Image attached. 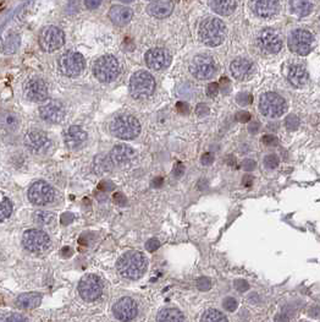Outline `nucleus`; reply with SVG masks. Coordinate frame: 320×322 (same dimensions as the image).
Segmentation results:
<instances>
[{
    "label": "nucleus",
    "instance_id": "f257e3e1",
    "mask_svg": "<svg viewBox=\"0 0 320 322\" xmlns=\"http://www.w3.org/2000/svg\"><path fill=\"white\" fill-rule=\"evenodd\" d=\"M148 261L140 251H129L116 262L119 273L127 280H138L147 271Z\"/></svg>",
    "mask_w": 320,
    "mask_h": 322
},
{
    "label": "nucleus",
    "instance_id": "f03ea898",
    "mask_svg": "<svg viewBox=\"0 0 320 322\" xmlns=\"http://www.w3.org/2000/svg\"><path fill=\"white\" fill-rule=\"evenodd\" d=\"M198 36L208 47H218L226 37V26L218 17H207L200 22Z\"/></svg>",
    "mask_w": 320,
    "mask_h": 322
},
{
    "label": "nucleus",
    "instance_id": "7ed1b4c3",
    "mask_svg": "<svg viewBox=\"0 0 320 322\" xmlns=\"http://www.w3.org/2000/svg\"><path fill=\"white\" fill-rule=\"evenodd\" d=\"M110 131L121 140H134L140 135L141 124L134 115H119L111 121Z\"/></svg>",
    "mask_w": 320,
    "mask_h": 322
},
{
    "label": "nucleus",
    "instance_id": "20e7f679",
    "mask_svg": "<svg viewBox=\"0 0 320 322\" xmlns=\"http://www.w3.org/2000/svg\"><path fill=\"white\" fill-rule=\"evenodd\" d=\"M156 90V80L147 71H136L130 80V93L135 99L149 98Z\"/></svg>",
    "mask_w": 320,
    "mask_h": 322
},
{
    "label": "nucleus",
    "instance_id": "39448f33",
    "mask_svg": "<svg viewBox=\"0 0 320 322\" xmlns=\"http://www.w3.org/2000/svg\"><path fill=\"white\" fill-rule=\"evenodd\" d=\"M93 74L100 82H113L120 74V65L114 55H103L94 61Z\"/></svg>",
    "mask_w": 320,
    "mask_h": 322
},
{
    "label": "nucleus",
    "instance_id": "423d86ee",
    "mask_svg": "<svg viewBox=\"0 0 320 322\" xmlns=\"http://www.w3.org/2000/svg\"><path fill=\"white\" fill-rule=\"evenodd\" d=\"M287 109L286 101L275 92H267L259 99V110L268 118H280Z\"/></svg>",
    "mask_w": 320,
    "mask_h": 322
},
{
    "label": "nucleus",
    "instance_id": "0eeeda50",
    "mask_svg": "<svg viewBox=\"0 0 320 322\" xmlns=\"http://www.w3.org/2000/svg\"><path fill=\"white\" fill-rule=\"evenodd\" d=\"M59 69L67 77H77L85 70L86 61L82 54L77 52H66L59 58Z\"/></svg>",
    "mask_w": 320,
    "mask_h": 322
},
{
    "label": "nucleus",
    "instance_id": "6e6552de",
    "mask_svg": "<svg viewBox=\"0 0 320 322\" xmlns=\"http://www.w3.org/2000/svg\"><path fill=\"white\" fill-rule=\"evenodd\" d=\"M38 42L44 52H56L65 44V33L59 27L47 26L40 32Z\"/></svg>",
    "mask_w": 320,
    "mask_h": 322
},
{
    "label": "nucleus",
    "instance_id": "1a4fd4ad",
    "mask_svg": "<svg viewBox=\"0 0 320 322\" xmlns=\"http://www.w3.org/2000/svg\"><path fill=\"white\" fill-rule=\"evenodd\" d=\"M313 42V34L303 28L295 29L289 36V48L298 55H307L311 53Z\"/></svg>",
    "mask_w": 320,
    "mask_h": 322
},
{
    "label": "nucleus",
    "instance_id": "9d476101",
    "mask_svg": "<svg viewBox=\"0 0 320 322\" xmlns=\"http://www.w3.org/2000/svg\"><path fill=\"white\" fill-rule=\"evenodd\" d=\"M189 71H191L192 76L198 80H208L215 74V61L207 54H199V55L194 56L192 60L189 65Z\"/></svg>",
    "mask_w": 320,
    "mask_h": 322
},
{
    "label": "nucleus",
    "instance_id": "9b49d317",
    "mask_svg": "<svg viewBox=\"0 0 320 322\" xmlns=\"http://www.w3.org/2000/svg\"><path fill=\"white\" fill-rule=\"evenodd\" d=\"M55 199V191L48 183L38 180L28 189V200L37 206H44Z\"/></svg>",
    "mask_w": 320,
    "mask_h": 322
},
{
    "label": "nucleus",
    "instance_id": "f8f14e48",
    "mask_svg": "<svg viewBox=\"0 0 320 322\" xmlns=\"http://www.w3.org/2000/svg\"><path fill=\"white\" fill-rule=\"evenodd\" d=\"M26 147L36 155H44L51 148V140L42 130H31L25 136Z\"/></svg>",
    "mask_w": 320,
    "mask_h": 322
},
{
    "label": "nucleus",
    "instance_id": "ddd939ff",
    "mask_svg": "<svg viewBox=\"0 0 320 322\" xmlns=\"http://www.w3.org/2000/svg\"><path fill=\"white\" fill-rule=\"evenodd\" d=\"M78 293L86 302H94L103 293V283L99 277L94 275H87L78 283Z\"/></svg>",
    "mask_w": 320,
    "mask_h": 322
},
{
    "label": "nucleus",
    "instance_id": "4468645a",
    "mask_svg": "<svg viewBox=\"0 0 320 322\" xmlns=\"http://www.w3.org/2000/svg\"><path fill=\"white\" fill-rule=\"evenodd\" d=\"M22 243L23 246L31 253H40L49 246L50 239L45 232L39 229H29L23 234Z\"/></svg>",
    "mask_w": 320,
    "mask_h": 322
},
{
    "label": "nucleus",
    "instance_id": "2eb2a0df",
    "mask_svg": "<svg viewBox=\"0 0 320 322\" xmlns=\"http://www.w3.org/2000/svg\"><path fill=\"white\" fill-rule=\"evenodd\" d=\"M23 94L29 102H34V103L44 102L48 98L47 83L39 77L29 78L23 85Z\"/></svg>",
    "mask_w": 320,
    "mask_h": 322
},
{
    "label": "nucleus",
    "instance_id": "dca6fc26",
    "mask_svg": "<svg viewBox=\"0 0 320 322\" xmlns=\"http://www.w3.org/2000/svg\"><path fill=\"white\" fill-rule=\"evenodd\" d=\"M39 114L40 118L47 123L59 124L64 120L65 115H66V109H65V105L62 104V102L53 99V101L40 105Z\"/></svg>",
    "mask_w": 320,
    "mask_h": 322
},
{
    "label": "nucleus",
    "instance_id": "f3484780",
    "mask_svg": "<svg viewBox=\"0 0 320 322\" xmlns=\"http://www.w3.org/2000/svg\"><path fill=\"white\" fill-rule=\"evenodd\" d=\"M113 314L119 321L127 322L131 321L137 316L138 308L131 298H121L120 300L115 303L113 308Z\"/></svg>",
    "mask_w": 320,
    "mask_h": 322
},
{
    "label": "nucleus",
    "instance_id": "a211bd4d",
    "mask_svg": "<svg viewBox=\"0 0 320 322\" xmlns=\"http://www.w3.org/2000/svg\"><path fill=\"white\" fill-rule=\"evenodd\" d=\"M258 44L267 53L275 54L280 52L281 48H283V40H281L280 34L275 29L267 28L263 29L259 33Z\"/></svg>",
    "mask_w": 320,
    "mask_h": 322
},
{
    "label": "nucleus",
    "instance_id": "6ab92c4d",
    "mask_svg": "<svg viewBox=\"0 0 320 322\" xmlns=\"http://www.w3.org/2000/svg\"><path fill=\"white\" fill-rule=\"evenodd\" d=\"M146 63L151 69L162 70L171 63V54L165 48H152L146 53Z\"/></svg>",
    "mask_w": 320,
    "mask_h": 322
},
{
    "label": "nucleus",
    "instance_id": "aec40b11",
    "mask_svg": "<svg viewBox=\"0 0 320 322\" xmlns=\"http://www.w3.org/2000/svg\"><path fill=\"white\" fill-rule=\"evenodd\" d=\"M249 6L257 16L263 18H269L278 13L280 1L279 0H251Z\"/></svg>",
    "mask_w": 320,
    "mask_h": 322
},
{
    "label": "nucleus",
    "instance_id": "412c9836",
    "mask_svg": "<svg viewBox=\"0 0 320 322\" xmlns=\"http://www.w3.org/2000/svg\"><path fill=\"white\" fill-rule=\"evenodd\" d=\"M64 140L70 150H78L87 141V132L81 126L72 125L65 132Z\"/></svg>",
    "mask_w": 320,
    "mask_h": 322
},
{
    "label": "nucleus",
    "instance_id": "4be33fe9",
    "mask_svg": "<svg viewBox=\"0 0 320 322\" xmlns=\"http://www.w3.org/2000/svg\"><path fill=\"white\" fill-rule=\"evenodd\" d=\"M135 150L127 145H118L110 151L109 159L113 166H124L134 159Z\"/></svg>",
    "mask_w": 320,
    "mask_h": 322
},
{
    "label": "nucleus",
    "instance_id": "5701e85b",
    "mask_svg": "<svg viewBox=\"0 0 320 322\" xmlns=\"http://www.w3.org/2000/svg\"><path fill=\"white\" fill-rule=\"evenodd\" d=\"M172 0H154L147 6V12L156 18L169 17L173 11Z\"/></svg>",
    "mask_w": 320,
    "mask_h": 322
},
{
    "label": "nucleus",
    "instance_id": "b1692460",
    "mask_svg": "<svg viewBox=\"0 0 320 322\" xmlns=\"http://www.w3.org/2000/svg\"><path fill=\"white\" fill-rule=\"evenodd\" d=\"M253 64L246 58H237L230 64V71L236 80H245L251 75Z\"/></svg>",
    "mask_w": 320,
    "mask_h": 322
},
{
    "label": "nucleus",
    "instance_id": "393cba45",
    "mask_svg": "<svg viewBox=\"0 0 320 322\" xmlns=\"http://www.w3.org/2000/svg\"><path fill=\"white\" fill-rule=\"evenodd\" d=\"M287 78H289L290 83L295 87H305L309 81V75L306 70L305 66L302 65H291L289 69V74H287Z\"/></svg>",
    "mask_w": 320,
    "mask_h": 322
},
{
    "label": "nucleus",
    "instance_id": "a878e982",
    "mask_svg": "<svg viewBox=\"0 0 320 322\" xmlns=\"http://www.w3.org/2000/svg\"><path fill=\"white\" fill-rule=\"evenodd\" d=\"M109 17L114 25L125 26L132 20V17H134V11H132L131 7L115 5V6H113L110 9Z\"/></svg>",
    "mask_w": 320,
    "mask_h": 322
},
{
    "label": "nucleus",
    "instance_id": "bb28decb",
    "mask_svg": "<svg viewBox=\"0 0 320 322\" xmlns=\"http://www.w3.org/2000/svg\"><path fill=\"white\" fill-rule=\"evenodd\" d=\"M20 125V119L12 112H0V131L15 132Z\"/></svg>",
    "mask_w": 320,
    "mask_h": 322
},
{
    "label": "nucleus",
    "instance_id": "cd10ccee",
    "mask_svg": "<svg viewBox=\"0 0 320 322\" xmlns=\"http://www.w3.org/2000/svg\"><path fill=\"white\" fill-rule=\"evenodd\" d=\"M42 303V296L39 293H25L21 294L16 300V305L20 309L31 310L36 309Z\"/></svg>",
    "mask_w": 320,
    "mask_h": 322
},
{
    "label": "nucleus",
    "instance_id": "c85d7f7f",
    "mask_svg": "<svg viewBox=\"0 0 320 322\" xmlns=\"http://www.w3.org/2000/svg\"><path fill=\"white\" fill-rule=\"evenodd\" d=\"M209 6L220 16H229L235 11L236 0H209Z\"/></svg>",
    "mask_w": 320,
    "mask_h": 322
},
{
    "label": "nucleus",
    "instance_id": "c756f323",
    "mask_svg": "<svg viewBox=\"0 0 320 322\" xmlns=\"http://www.w3.org/2000/svg\"><path fill=\"white\" fill-rule=\"evenodd\" d=\"M290 7L298 17L308 16L313 10V5L309 0H290Z\"/></svg>",
    "mask_w": 320,
    "mask_h": 322
},
{
    "label": "nucleus",
    "instance_id": "7c9ffc66",
    "mask_svg": "<svg viewBox=\"0 0 320 322\" xmlns=\"http://www.w3.org/2000/svg\"><path fill=\"white\" fill-rule=\"evenodd\" d=\"M157 322H183V315L180 310L166 308L159 311Z\"/></svg>",
    "mask_w": 320,
    "mask_h": 322
},
{
    "label": "nucleus",
    "instance_id": "2f4dec72",
    "mask_svg": "<svg viewBox=\"0 0 320 322\" xmlns=\"http://www.w3.org/2000/svg\"><path fill=\"white\" fill-rule=\"evenodd\" d=\"M33 219L37 224L43 227H49L55 222V215L48 211H37L34 212Z\"/></svg>",
    "mask_w": 320,
    "mask_h": 322
},
{
    "label": "nucleus",
    "instance_id": "473e14b6",
    "mask_svg": "<svg viewBox=\"0 0 320 322\" xmlns=\"http://www.w3.org/2000/svg\"><path fill=\"white\" fill-rule=\"evenodd\" d=\"M12 212V204L5 195L0 194V222L10 217Z\"/></svg>",
    "mask_w": 320,
    "mask_h": 322
},
{
    "label": "nucleus",
    "instance_id": "72a5a7b5",
    "mask_svg": "<svg viewBox=\"0 0 320 322\" xmlns=\"http://www.w3.org/2000/svg\"><path fill=\"white\" fill-rule=\"evenodd\" d=\"M94 170H96L98 174H103L105 172H109L113 167L111 164L109 156H98L96 159H94Z\"/></svg>",
    "mask_w": 320,
    "mask_h": 322
},
{
    "label": "nucleus",
    "instance_id": "f704fd0d",
    "mask_svg": "<svg viewBox=\"0 0 320 322\" xmlns=\"http://www.w3.org/2000/svg\"><path fill=\"white\" fill-rule=\"evenodd\" d=\"M200 322H229V321H227L226 316L222 315L220 311L215 309H209L203 314Z\"/></svg>",
    "mask_w": 320,
    "mask_h": 322
},
{
    "label": "nucleus",
    "instance_id": "c9c22d12",
    "mask_svg": "<svg viewBox=\"0 0 320 322\" xmlns=\"http://www.w3.org/2000/svg\"><path fill=\"white\" fill-rule=\"evenodd\" d=\"M285 125H286V128L289 130L295 131V130L300 128V118L295 114H290L285 119Z\"/></svg>",
    "mask_w": 320,
    "mask_h": 322
},
{
    "label": "nucleus",
    "instance_id": "e433bc0d",
    "mask_svg": "<svg viewBox=\"0 0 320 322\" xmlns=\"http://www.w3.org/2000/svg\"><path fill=\"white\" fill-rule=\"evenodd\" d=\"M236 102H237L240 105H249L252 102H253V97H252L251 93L242 92V93L237 94V97H236Z\"/></svg>",
    "mask_w": 320,
    "mask_h": 322
},
{
    "label": "nucleus",
    "instance_id": "4c0bfd02",
    "mask_svg": "<svg viewBox=\"0 0 320 322\" xmlns=\"http://www.w3.org/2000/svg\"><path fill=\"white\" fill-rule=\"evenodd\" d=\"M264 166L268 169H275L279 166V157L276 155H268L264 158Z\"/></svg>",
    "mask_w": 320,
    "mask_h": 322
},
{
    "label": "nucleus",
    "instance_id": "58836bf2",
    "mask_svg": "<svg viewBox=\"0 0 320 322\" xmlns=\"http://www.w3.org/2000/svg\"><path fill=\"white\" fill-rule=\"evenodd\" d=\"M197 288L202 292H207L211 288V281L208 277H200L197 280Z\"/></svg>",
    "mask_w": 320,
    "mask_h": 322
},
{
    "label": "nucleus",
    "instance_id": "ea45409f",
    "mask_svg": "<svg viewBox=\"0 0 320 322\" xmlns=\"http://www.w3.org/2000/svg\"><path fill=\"white\" fill-rule=\"evenodd\" d=\"M237 305L238 304H237V302H236L235 298H231V297L226 298V299L222 302V307H224V309L230 311V313H232V311H235L236 309H237Z\"/></svg>",
    "mask_w": 320,
    "mask_h": 322
},
{
    "label": "nucleus",
    "instance_id": "a19ab883",
    "mask_svg": "<svg viewBox=\"0 0 320 322\" xmlns=\"http://www.w3.org/2000/svg\"><path fill=\"white\" fill-rule=\"evenodd\" d=\"M160 248V243L158 239L153 238V239H149L147 243H146V249L149 251V253H153V251L158 250Z\"/></svg>",
    "mask_w": 320,
    "mask_h": 322
},
{
    "label": "nucleus",
    "instance_id": "79ce46f5",
    "mask_svg": "<svg viewBox=\"0 0 320 322\" xmlns=\"http://www.w3.org/2000/svg\"><path fill=\"white\" fill-rule=\"evenodd\" d=\"M262 142L267 146H278L279 145V139L274 135H265L263 136Z\"/></svg>",
    "mask_w": 320,
    "mask_h": 322
},
{
    "label": "nucleus",
    "instance_id": "37998d69",
    "mask_svg": "<svg viewBox=\"0 0 320 322\" xmlns=\"http://www.w3.org/2000/svg\"><path fill=\"white\" fill-rule=\"evenodd\" d=\"M183 173H185V167H183V164L181 163V162H177V163L175 164V167H173V169H172L173 177L180 178V177H182Z\"/></svg>",
    "mask_w": 320,
    "mask_h": 322
},
{
    "label": "nucleus",
    "instance_id": "c03bdc74",
    "mask_svg": "<svg viewBox=\"0 0 320 322\" xmlns=\"http://www.w3.org/2000/svg\"><path fill=\"white\" fill-rule=\"evenodd\" d=\"M235 287H236V289H237L238 292H241V293H243V292L248 291V289H249L248 283H247L245 280H236L235 281Z\"/></svg>",
    "mask_w": 320,
    "mask_h": 322
},
{
    "label": "nucleus",
    "instance_id": "a18cd8bd",
    "mask_svg": "<svg viewBox=\"0 0 320 322\" xmlns=\"http://www.w3.org/2000/svg\"><path fill=\"white\" fill-rule=\"evenodd\" d=\"M219 93V85L216 82H211L210 85H208L207 94L209 97H215Z\"/></svg>",
    "mask_w": 320,
    "mask_h": 322
},
{
    "label": "nucleus",
    "instance_id": "49530a36",
    "mask_svg": "<svg viewBox=\"0 0 320 322\" xmlns=\"http://www.w3.org/2000/svg\"><path fill=\"white\" fill-rule=\"evenodd\" d=\"M241 166H242L243 169L247 170V172H252V170L256 169L257 163L253 161V159H245V161L242 162V164H241Z\"/></svg>",
    "mask_w": 320,
    "mask_h": 322
},
{
    "label": "nucleus",
    "instance_id": "de8ad7c7",
    "mask_svg": "<svg viewBox=\"0 0 320 322\" xmlns=\"http://www.w3.org/2000/svg\"><path fill=\"white\" fill-rule=\"evenodd\" d=\"M236 120L240 123H248L251 120V113L248 112H238L236 114Z\"/></svg>",
    "mask_w": 320,
    "mask_h": 322
},
{
    "label": "nucleus",
    "instance_id": "09e8293b",
    "mask_svg": "<svg viewBox=\"0 0 320 322\" xmlns=\"http://www.w3.org/2000/svg\"><path fill=\"white\" fill-rule=\"evenodd\" d=\"M196 114L199 115V116H207L208 114H209V108L203 103L198 104L197 108H196Z\"/></svg>",
    "mask_w": 320,
    "mask_h": 322
},
{
    "label": "nucleus",
    "instance_id": "8fccbe9b",
    "mask_svg": "<svg viewBox=\"0 0 320 322\" xmlns=\"http://www.w3.org/2000/svg\"><path fill=\"white\" fill-rule=\"evenodd\" d=\"M113 199H114V202H115L116 205H119V206H124V205H126V197H125L121 193L114 194Z\"/></svg>",
    "mask_w": 320,
    "mask_h": 322
},
{
    "label": "nucleus",
    "instance_id": "3c124183",
    "mask_svg": "<svg viewBox=\"0 0 320 322\" xmlns=\"http://www.w3.org/2000/svg\"><path fill=\"white\" fill-rule=\"evenodd\" d=\"M213 162H214V156L209 152L204 153V155L202 156V158H200V163H202L203 166H210Z\"/></svg>",
    "mask_w": 320,
    "mask_h": 322
},
{
    "label": "nucleus",
    "instance_id": "603ef678",
    "mask_svg": "<svg viewBox=\"0 0 320 322\" xmlns=\"http://www.w3.org/2000/svg\"><path fill=\"white\" fill-rule=\"evenodd\" d=\"M176 108H177V112L181 113L182 115H186L189 113L188 104L185 103V102H178V103L176 104Z\"/></svg>",
    "mask_w": 320,
    "mask_h": 322
},
{
    "label": "nucleus",
    "instance_id": "864d4df0",
    "mask_svg": "<svg viewBox=\"0 0 320 322\" xmlns=\"http://www.w3.org/2000/svg\"><path fill=\"white\" fill-rule=\"evenodd\" d=\"M6 322H28V320L22 315H18V314H12L7 318Z\"/></svg>",
    "mask_w": 320,
    "mask_h": 322
},
{
    "label": "nucleus",
    "instance_id": "5fc2aeb1",
    "mask_svg": "<svg viewBox=\"0 0 320 322\" xmlns=\"http://www.w3.org/2000/svg\"><path fill=\"white\" fill-rule=\"evenodd\" d=\"M85 4L88 9H97L102 4V0H85Z\"/></svg>",
    "mask_w": 320,
    "mask_h": 322
},
{
    "label": "nucleus",
    "instance_id": "6e6d98bb",
    "mask_svg": "<svg viewBox=\"0 0 320 322\" xmlns=\"http://www.w3.org/2000/svg\"><path fill=\"white\" fill-rule=\"evenodd\" d=\"M220 86H221V91L224 92V93H227V92H229V88H230L229 78L222 77L220 80Z\"/></svg>",
    "mask_w": 320,
    "mask_h": 322
},
{
    "label": "nucleus",
    "instance_id": "4d7b16f0",
    "mask_svg": "<svg viewBox=\"0 0 320 322\" xmlns=\"http://www.w3.org/2000/svg\"><path fill=\"white\" fill-rule=\"evenodd\" d=\"M72 219H74V215H71V213H64L61 217V223L69 224V223H71Z\"/></svg>",
    "mask_w": 320,
    "mask_h": 322
},
{
    "label": "nucleus",
    "instance_id": "13d9d810",
    "mask_svg": "<svg viewBox=\"0 0 320 322\" xmlns=\"http://www.w3.org/2000/svg\"><path fill=\"white\" fill-rule=\"evenodd\" d=\"M259 128H260L259 123H257V121H254V123H251V124H249V126H248V131L251 132V134L256 135L257 132H258Z\"/></svg>",
    "mask_w": 320,
    "mask_h": 322
},
{
    "label": "nucleus",
    "instance_id": "bf43d9fd",
    "mask_svg": "<svg viewBox=\"0 0 320 322\" xmlns=\"http://www.w3.org/2000/svg\"><path fill=\"white\" fill-rule=\"evenodd\" d=\"M252 183H253V177H251V175H245V177H243L242 184L246 188H251Z\"/></svg>",
    "mask_w": 320,
    "mask_h": 322
},
{
    "label": "nucleus",
    "instance_id": "052dcab7",
    "mask_svg": "<svg viewBox=\"0 0 320 322\" xmlns=\"http://www.w3.org/2000/svg\"><path fill=\"white\" fill-rule=\"evenodd\" d=\"M162 183H164V179H162L161 177H157V178H154L153 181H152V186L158 189L162 185Z\"/></svg>",
    "mask_w": 320,
    "mask_h": 322
},
{
    "label": "nucleus",
    "instance_id": "680f3d73",
    "mask_svg": "<svg viewBox=\"0 0 320 322\" xmlns=\"http://www.w3.org/2000/svg\"><path fill=\"white\" fill-rule=\"evenodd\" d=\"M274 321L275 322H290V319L287 315H284V314H279V315L275 316Z\"/></svg>",
    "mask_w": 320,
    "mask_h": 322
},
{
    "label": "nucleus",
    "instance_id": "e2e57ef3",
    "mask_svg": "<svg viewBox=\"0 0 320 322\" xmlns=\"http://www.w3.org/2000/svg\"><path fill=\"white\" fill-rule=\"evenodd\" d=\"M309 315L312 316V318H314V319H317L318 318V315H319V308L317 307H313V308H311V309H309Z\"/></svg>",
    "mask_w": 320,
    "mask_h": 322
},
{
    "label": "nucleus",
    "instance_id": "0e129e2a",
    "mask_svg": "<svg viewBox=\"0 0 320 322\" xmlns=\"http://www.w3.org/2000/svg\"><path fill=\"white\" fill-rule=\"evenodd\" d=\"M62 254H64V255L67 258V255H69V254H71V250H70L69 248H65L64 250H62Z\"/></svg>",
    "mask_w": 320,
    "mask_h": 322
},
{
    "label": "nucleus",
    "instance_id": "69168bd1",
    "mask_svg": "<svg viewBox=\"0 0 320 322\" xmlns=\"http://www.w3.org/2000/svg\"><path fill=\"white\" fill-rule=\"evenodd\" d=\"M120 1L125 2V4H130V2H132V1H134V0H120Z\"/></svg>",
    "mask_w": 320,
    "mask_h": 322
}]
</instances>
